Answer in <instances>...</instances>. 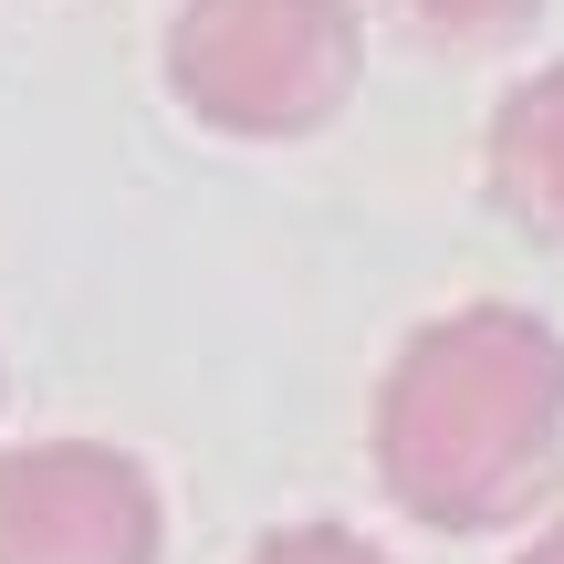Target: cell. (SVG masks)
<instances>
[{"mask_svg":"<svg viewBox=\"0 0 564 564\" xmlns=\"http://www.w3.org/2000/svg\"><path fill=\"white\" fill-rule=\"evenodd\" d=\"M523 564H564V523H554V533H533V554H523Z\"/></svg>","mask_w":564,"mask_h":564,"instance_id":"7","label":"cell"},{"mask_svg":"<svg viewBox=\"0 0 564 564\" xmlns=\"http://www.w3.org/2000/svg\"><path fill=\"white\" fill-rule=\"evenodd\" d=\"M158 481L105 440H32L0 460V564H158Z\"/></svg>","mask_w":564,"mask_h":564,"instance_id":"3","label":"cell"},{"mask_svg":"<svg viewBox=\"0 0 564 564\" xmlns=\"http://www.w3.org/2000/svg\"><path fill=\"white\" fill-rule=\"evenodd\" d=\"M564 470V335L512 303L419 324L377 387V481L429 533H502Z\"/></svg>","mask_w":564,"mask_h":564,"instance_id":"1","label":"cell"},{"mask_svg":"<svg viewBox=\"0 0 564 564\" xmlns=\"http://www.w3.org/2000/svg\"><path fill=\"white\" fill-rule=\"evenodd\" d=\"M481 178L502 199V220H523L533 241H564V63H544V74H523L502 95Z\"/></svg>","mask_w":564,"mask_h":564,"instance_id":"4","label":"cell"},{"mask_svg":"<svg viewBox=\"0 0 564 564\" xmlns=\"http://www.w3.org/2000/svg\"><path fill=\"white\" fill-rule=\"evenodd\" d=\"M366 63L356 0H178L167 84L220 137H314Z\"/></svg>","mask_w":564,"mask_h":564,"instance_id":"2","label":"cell"},{"mask_svg":"<svg viewBox=\"0 0 564 564\" xmlns=\"http://www.w3.org/2000/svg\"><path fill=\"white\" fill-rule=\"evenodd\" d=\"M387 11H398L419 42H440V53H502V42L533 32L544 0H387Z\"/></svg>","mask_w":564,"mask_h":564,"instance_id":"5","label":"cell"},{"mask_svg":"<svg viewBox=\"0 0 564 564\" xmlns=\"http://www.w3.org/2000/svg\"><path fill=\"white\" fill-rule=\"evenodd\" d=\"M251 564H387L366 533H345V523H282L251 544Z\"/></svg>","mask_w":564,"mask_h":564,"instance_id":"6","label":"cell"}]
</instances>
